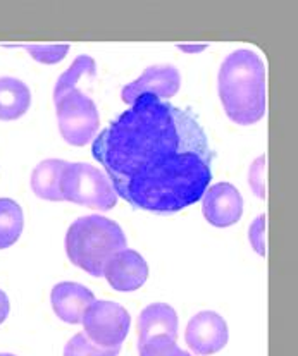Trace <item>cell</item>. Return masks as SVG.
Masks as SVG:
<instances>
[{
	"mask_svg": "<svg viewBox=\"0 0 298 356\" xmlns=\"http://www.w3.org/2000/svg\"><path fill=\"white\" fill-rule=\"evenodd\" d=\"M92 155L116 195L147 212H181L212 179L214 152L197 115L150 93L95 136Z\"/></svg>",
	"mask_w": 298,
	"mask_h": 356,
	"instance_id": "cell-1",
	"label": "cell"
},
{
	"mask_svg": "<svg viewBox=\"0 0 298 356\" xmlns=\"http://www.w3.org/2000/svg\"><path fill=\"white\" fill-rule=\"evenodd\" d=\"M217 92L235 124L252 126L265 115V64L253 50L240 49L223 60Z\"/></svg>",
	"mask_w": 298,
	"mask_h": 356,
	"instance_id": "cell-2",
	"label": "cell"
},
{
	"mask_svg": "<svg viewBox=\"0 0 298 356\" xmlns=\"http://www.w3.org/2000/svg\"><path fill=\"white\" fill-rule=\"evenodd\" d=\"M128 246L121 226L102 216L79 217L68 229L66 253L72 265L93 277H104V267Z\"/></svg>",
	"mask_w": 298,
	"mask_h": 356,
	"instance_id": "cell-3",
	"label": "cell"
},
{
	"mask_svg": "<svg viewBox=\"0 0 298 356\" xmlns=\"http://www.w3.org/2000/svg\"><path fill=\"white\" fill-rule=\"evenodd\" d=\"M59 188L64 202L100 212H109L118 205V195L109 177L90 163L68 162L61 174Z\"/></svg>",
	"mask_w": 298,
	"mask_h": 356,
	"instance_id": "cell-4",
	"label": "cell"
},
{
	"mask_svg": "<svg viewBox=\"0 0 298 356\" xmlns=\"http://www.w3.org/2000/svg\"><path fill=\"white\" fill-rule=\"evenodd\" d=\"M59 131L72 147H85L95 140L100 126L99 108L95 102L79 90H72L56 102Z\"/></svg>",
	"mask_w": 298,
	"mask_h": 356,
	"instance_id": "cell-5",
	"label": "cell"
},
{
	"mask_svg": "<svg viewBox=\"0 0 298 356\" xmlns=\"http://www.w3.org/2000/svg\"><path fill=\"white\" fill-rule=\"evenodd\" d=\"M83 334L100 348H121L132 325L128 310L107 300L93 301L83 315Z\"/></svg>",
	"mask_w": 298,
	"mask_h": 356,
	"instance_id": "cell-6",
	"label": "cell"
},
{
	"mask_svg": "<svg viewBox=\"0 0 298 356\" xmlns=\"http://www.w3.org/2000/svg\"><path fill=\"white\" fill-rule=\"evenodd\" d=\"M230 339L228 324L216 312H200L190 318L187 330H185V341L188 348L195 355L209 356L223 350Z\"/></svg>",
	"mask_w": 298,
	"mask_h": 356,
	"instance_id": "cell-7",
	"label": "cell"
},
{
	"mask_svg": "<svg viewBox=\"0 0 298 356\" xmlns=\"http://www.w3.org/2000/svg\"><path fill=\"white\" fill-rule=\"evenodd\" d=\"M180 86L181 74L174 65H150L140 78L121 90V98L125 104L132 105L138 97L150 93L169 102L171 97L180 92Z\"/></svg>",
	"mask_w": 298,
	"mask_h": 356,
	"instance_id": "cell-8",
	"label": "cell"
},
{
	"mask_svg": "<svg viewBox=\"0 0 298 356\" xmlns=\"http://www.w3.org/2000/svg\"><path fill=\"white\" fill-rule=\"evenodd\" d=\"M202 212L214 227H230L242 219L243 198L233 184L217 183L203 193Z\"/></svg>",
	"mask_w": 298,
	"mask_h": 356,
	"instance_id": "cell-9",
	"label": "cell"
},
{
	"mask_svg": "<svg viewBox=\"0 0 298 356\" xmlns=\"http://www.w3.org/2000/svg\"><path fill=\"white\" fill-rule=\"evenodd\" d=\"M104 277L116 291L132 293L147 282L148 265L140 253L125 248L105 264Z\"/></svg>",
	"mask_w": 298,
	"mask_h": 356,
	"instance_id": "cell-10",
	"label": "cell"
},
{
	"mask_svg": "<svg viewBox=\"0 0 298 356\" xmlns=\"http://www.w3.org/2000/svg\"><path fill=\"white\" fill-rule=\"evenodd\" d=\"M95 301V296L78 282H59L50 293V303L57 317L66 324H81L86 308Z\"/></svg>",
	"mask_w": 298,
	"mask_h": 356,
	"instance_id": "cell-11",
	"label": "cell"
},
{
	"mask_svg": "<svg viewBox=\"0 0 298 356\" xmlns=\"http://www.w3.org/2000/svg\"><path fill=\"white\" fill-rule=\"evenodd\" d=\"M157 336H166L173 341L178 339L176 310L167 303L148 305L138 318V346Z\"/></svg>",
	"mask_w": 298,
	"mask_h": 356,
	"instance_id": "cell-12",
	"label": "cell"
},
{
	"mask_svg": "<svg viewBox=\"0 0 298 356\" xmlns=\"http://www.w3.org/2000/svg\"><path fill=\"white\" fill-rule=\"evenodd\" d=\"M31 105V92L24 81L10 76L0 78V121L23 118Z\"/></svg>",
	"mask_w": 298,
	"mask_h": 356,
	"instance_id": "cell-13",
	"label": "cell"
},
{
	"mask_svg": "<svg viewBox=\"0 0 298 356\" xmlns=\"http://www.w3.org/2000/svg\"><path fill=\"white\" fill-rule=\"evenodd\" d=\"M66 163V161H59V159H49L35 167L31 174V190L38 198L49 200V202H64L59 183Z\"/></svg>",
	"mask_w": 298,
	"mask_h": 356,
	"instance_id": "cell-14",
	"label": "cell"
},
{
	"mask_svg": "<svg viewBox=\"0 0 298 356\" xmlns=\"http://www.w3.org/2000/svg\"><path fill=\"white\" fill-rule=\"evenodd\" d=\"M24 227L23 209L10 198H0V250L13 246Z\"/></svg>",
	"mask_w": 298,
	"mask_h": 356,
	"instance_id": "cell-15",
	"label": "cell"
},
{
	"mask_svg": "<svg viewBox=\"0 0 298 356\" xmlns=\"http://www.w3.org/2000/svg\"><path fill=\"white\" fill-rule=\"evenodd\" d=\"M95 78L97 76V64L92 57L88 56H79L72 60L71 67H68L66 71L61 74V78L57 79L56 88H54V104L59 102L64 95H68L69 92L76 90V85L81 81L83 78Z\"/></svg>",
	"mask_w": 298,
	"mask_h": 356,
	"instance_id": "cell-16",
	"label": "cell"
},
{
	"mask_svg": "<svg viewBox=\"0 0 298 356\" xmlns=\"http://www.w3.org/2000/svg\"><path fill=\"white\" fill-rule=\"evenodd\" d=\"M3 47H17V49H24L31 57L40 64H59L61 60L66 59L68 52H69V45L68 43H16V45H3Z\"/></svg>",
	"mask_w": 298,
	"mask_h": 356,
	"instance_id": "cell-17",
	"label": "cell"
},
{
	"mask_svg": "<svg viewBox=\"0 0 298 356\" xmlns=\"http://www.w3.org/2000/svg\"><path fill=\"white\" fill-rule=\"evenodd\" d=\"M121 348H100L93 344L83 332L76 334L69 339V343L64 348V356H118Z\"/></svg>",
	"mask_w": 298,
	"mask_h": 356,
	"instance_id": "cell-18",
	"label": "cell"
},
{
	"mask_svg": "<svg viewBox=\"0 0 298 356\" xmlns=\"http://www.w3.org/2000/svg\"><path fill=\"white\" fill-rule=\"evenodd\" d=\"M138 353L140 356H191L188 351L178 348L176 341L166 336L152 337L150 341L138 346Z\"/></svg>",
	"mask_w": 298,
	"mask_h": 356,
	"instance_id": "cell-19",
	"label": "cell"
},
{
	"mask_svg": "<svg viewBox=\"0 0 298 356\" xmlns=\"http://www.w3.org/2000/svg\"><path fill=\"white\" fill-rule=\"evenodd\" d=\"M265 155H260L249 170V184L259 198H265Z\"/></svg>",
	"mask_w": 298,
	"mask_h": 356,
	"instance_id": "cell-20",
	"label": "cell"
},
{
	"mask_svg": "<svg viewBox=\"0 0 298 356\" xmlns=\"http://www.w3.org/2000/svg\"><path fill=\"white\" fill-rule=\"evenodd\" d=\"M249 241L252 248L259 253L260 257H265V216L257 217L249 229Z\"/></svg>",
	"mask_w": 298,
	"mask_h": 356,
	"instance_id": "cell-21",
	"label": "cell"
},
{
	"mask_svg": "<svg viewBox=\"0 0 298 356\" xmlns=\"http://www.w3.org/2000/svg\"><path fill=\"white\" fill-rule=\"evenodd\" d=\"M10 312V303H9V298H7V294L0 289V325L6 322L7 315H9Z\"/></svg>",
	"mask_w": 298,
	"mask_h": 356,
	"instance_id": "cell-22",
	"label": "cell"
},
{
	"mask_svg": "<svg viewBox=\"0 0 298 356\" xmlns=\"http://www.w3.org/2000/svg\"><path fill=\"white\" fill-rule=\"evenodd\" d=\"M178 47H180L181 50H185V52L195 54V52H202L207 45H178Z\"/></svg>",
	"mask_w": 298,
	"mask_h": 356,
	"instance_id": "cell-23",
	"label": "cell"
},
{
	"mask_svg": "<svg viewBox=\"0 0 298 356\" xmlns=\"http://www.w3.org/2000/svg\"><path fill=\"white\" fill-rule=\"evenodd\" d=\"M0 356H16V355H10V353H0Z\"/></svg>",
	"mask_w": 298,
	"mask_h": 356,
	"instance_id": "cell-24",
	"label": "cell"
}]
</instances>
